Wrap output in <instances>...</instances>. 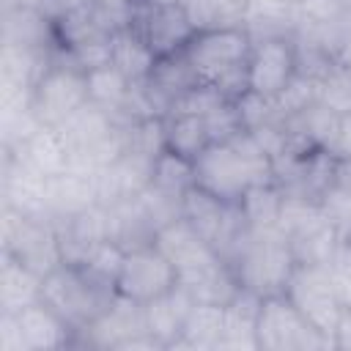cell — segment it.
I'll return each instance as SVG.
<instances>
[{"mask_svg":"<svg viewBox=\"0 0 351 351\" xmlns=\"http://www.w3.org/2000/svg\"><path fill=\"white\" fill-rule=\"evenodd\" d=\"M154 244L167 255L178 285L189 291L195 302L228 304L241 291L230 263L184 217L162 225L154 236Z\"/></svg>","mask_w":351,"mask_h":351,"instance_id":"1","label":"cell"},{"mask_svg":"<svg viewBox=\"0 0 351 351\" xmlns=\"http://www.w3.org/2000/svg\"><path fill=\"white\" fill-rule=\"evenodd\" d=\"M252 52V33L236 27H203L184 47V55L200 85L217 88L228 101L247 93V63Z\"/></svg>","mask_w":351,"mask_h":351,"instance_id":"2","label":"cell"},{"mask_svg":"<svg viewBox=\"0 0 351 351\" xmlns=\"http://www.w3.org/2000/svg\"><path fill=\"white\" fill-rule=\"evenodd\" d=\"M230 269L239 285L258 293L261 299L285 293V285L296 269V258L285 230L280 225H247V233L230 258Z\"/></svg>","mask_w":351,"mask_h":351,"instance_id":"3","label":"cell"},{"mask_svg":"<svg viewBox=\"0 0 351 351\" xmlns=\"http://www.w3.org/2000/svg\"><path fill=\"white\" fill-rule=\"evenodd\" d=\"M115 296V285L96 280L80 263L63 261L41 277V302L52 307L77 337L112 304Z\"/></svg>","mask_w":351,"mask_h":351,"instance_id":"4","label":"cell"},{"mask_svg":"<svg viewBox=\"0 0 351 351\" xmlns=\"http://www.w3.org/2000/svg\"><path fill=\"white\" fill-rule=\"evenodd\" d=\"M90 101L88 96V71H82L71 55L63 47L49 49L47 69L36 80L30 90V110L41 126L60 129L69 123L85 104Z\"/></svg>","mask_w":351,"mask_h":351,"instance_id":"5","label":"cell"},{"mask_svg":"<svg viewBox=\"0 0 351 351\" xmlns=\"http://www.w3.org/2000/svg\"><path fill=\"white\" fill-rule=\"evenodd\" d=\"M285 293L304 313V318L337 346L340 326L351 310L343 299L335 266L332 263H296L285 285Z\"/></svg>","mask_w":351,"mask_h":351,"instance_id":"6","label":"cell"},{"mask_svg":"<svg viewBox=\"0 0 351 351\" xmlns=\"http://www.w3.org/2000/svg\"><path fill=\"white\" fill-rule=\"evenodd\" d=\"M258 348L269 351H315L337 348L324 332H318L304 313L288 299V293L261 299L258 324H255Z\"/></svg>","mask_w":351,"mask_h":351,"instance_id":"7","label":"cell"},{"mask_svg":"<svg viewBox=\"0 0 351 351\" xmlns=\"http://www.w3.org/2000/svg\"><path fill=\"white\" fill-rule=\"evenodd\" d=\"M74 329L41 299L19 313H0V348L3 351H52L74 346Z\"/></svg>","mask_w":351,"mask_h":351,"instance_id":"8","label":"cell"},{"mask_svg":"<svg viewBox=\"0 0 351 351\" xmlns=\"http://www.w3.org/2000/svg\"><path fill=\"white\" fill-rule=\"evenodd\" d=\"M299 74V49L291 33L255 36L247 63V90L277 101Z\"/></svg>","mask_w":351,"mask_h":351,"instance_id":"9","label":"cell"},{"mask_svg":"<svg viewBox=\"0 0 351 351\" xmlns=\"http://www.w3.org/2000/svg\"><path fill=\"white\" fill-rule=\"evenodd\" d=\"M3 252L14 255L41 277L63 263L55 219L27 217L8 206L3 208Z\"/></svg>","mask_w":351,"mask_h":351,"instance_id":"10","label":"cell"},{"mask_svg":"<svg viewBox=\"0 0 351 351\" xmlns=\"http://www.w3.org/2000/svg\"><path fill=\"white\" fill-rule=\"evenodd\" d=\"M126 27H132L156 58L181 52L197 33L184 3H140V0H134L132 11L126 16Z\"/></svg>","mask_w":351,"mask_h":351,"instance_id":"11","label":"cell"},{"mask_svg":"<svg viewBox=\"0 0 351 351\" xmlns=\"http://www.w3.org/2000/svg\"><path fill=\"white\" fill-rule=\"evenodd\" d=\"M176 285H178L176 269L154 241L129 247L123 252L121 271L115 280L118 296H126L137 304H148V302L170 293Z\"/></svg>","mask_w":351,"mask_h":351,"instance_id":"12","label":"cell"},{"mask_svg":"<svg viewBox=\"0 0 351 351\" xmlns=\"http://www.w3.org/2000/svg\"><path fill=\"white\" fill-rule=\"evenodd\" d=\"M192 304H195L192 293L184 291L181 285H176L170 293H165V296L143 304L148 332H151V337L162 348H173L176 346V340L184 332V324H186V315H189Z\"/></svg>","mask_w":351,"mask_h":351,"instance_id":"13","label":"cell"},{"mask_svg":"<svg viewBox=\"0 0 351 351\" xmlns=\"http://www.w3.org/2000/svg\"><path fill=\"white\" fill-rule=\"evenodd\" d=\"M162 134H165V151L181 156L186 162H195L211 145V134H208L203 115L167 112L162 118Z\"/></svg>","mask_w":351,"mask_h":351,"instance_id":"14","label":"cell"},{"mask_svg":"<svg viewBox=\"0 0 351 351\" xmlns=\"http://www.w3.org/2000/svg\"><path fill=\"white\" fill-rule=\"evenodd\" d=\"M258 310H261V296L241 288L225 304V326H222L219 348H258V337H255Z\"/></svg>","mask_w":351,"mask_h":351,"instance_id":"15","label":"cell"},{"mask_svg":"<svg viewBox=\"0 0 351 351\" xmlns=\"http://www.w3.org/2000/svg\"><path fill=\"white\" fill-rule=\"evenodd\" d=\"M41 299V274L3 252L0 266V313H19L22 307Z\"/></svg>","mask_w":351,"mask_h":351,"instance_id":"16","label":"cell"},{"mask_svg":"<svg viewBox=\"0 0 351 351\" xmlns=\"http://www.w3.org/2000/svg\"><path fill=\"white\" fill-rule=\"evenodd\" d=\"M8 151H14L19 159H25L30 167H36L44 176H55L69 167L66 143H63L60 132L49 129V126H38L25 143H19L16 148H8Z\"/></svg>","mask_w":351,"mask_h":351,"instance_id":"17","label":"cell"},{"mask_svg":"<svg viewBox=\"0 0 351 351\" xmlns=\"http://www.w3.org/2000/svg\"><path fill=\"white\" fill-rule=\"evenodd\" d=\"M222 326H225V304L195 302L186 315L184 332L173 348H219Z\"/></svg>","mask_w":351,"mask_h":351,"instance_id":"18","label":"cell"},{"mask_svg":"<svg viewBox=\"0 0 351 351\" xmlns=\"http://www.w3.org/2000/svg\"><path fill=\"white\" fill-rule=\"evenodd\" d=\"M156 55L145 47V41L126 25L112 33V63L129 77V82H145L154 69Z\"/></svg>","mask_w":351,"mask_h":351,"instance_id":"19","label":"cell"},{"mask_svg":"<svg viewBox=\"0 0 351 351\" xmlns=\"http://www.w3.org/2000/svg\"><path fill=\"white\" fill-rule=\"evenodd\" d=\"M195 184V170H192V162L170 154V151H162L156 159H154V167H151V186L170 195V197H184V192Z\"/></svg>","mask_w":351,"mask_h":351,"instance_id":"20","label":"cell"},{"mask_svg":"<svg viewBox=\"0 0 351 351\" xmlns=\"http://www.w3.org/2000/svg\"><path fill=\"white\" fill-rule=\"evenodd\" d=\"M318 101L335 110L337 115L348 112L351 110V69L335 60L326 69V74L318 80Z\"/></svg>","mask_w":351,"mask_h":351,"instance_id":"21","label":"cell"},{"mask_svg":"<svg viewBox=\"0 0 351 351\" xmlns=\"http://www.w3.org/2000/svg\"><path fill=\"white\" fill-rule=\"evenodd\" d=\"M203 118H206L211 143H228L239 132H244V121H241V112H239V104L236 101H222L211 112H206Z\"/></svg>","mask_w":351,"mask_h":351,"instance_id":"22","label":"cell"},{"mask_svg":"<svg viewBox=\"0 0 351 351\" xmlns=\"http://www.w3.org/2000/svg\"><path fill=\"white\" fill-rule=\"evenodd\" d=\"M90 3H96V0H41L38 11H41L49 22H55V19H60V16L71 14V11L82 8V5H90Z\"/></svg>","mask_w":351,"mask_h":351,"instance_id":"23","label":"cell"},{"mask_svg":"<svg viewBox=\"0 0 351 351\" xmlns=\"http://www.w3.org/2000/svg\"><path fill=\"white\" fill-rule=\"evenodd\" d=\"M340 159H351V110L340 115L337 121V137H335V148H332Z\"/></svg>","mask_w":351,"mask_h":351,"instance_id":"24","label":"cell"},{"mask_svg":"<svg viewBox=\"0 0 351 351\" xmlns=\"http://www.w3.org/2000/svg\"><path fill=\"white\" fill-rule=\"evenodd\" d=\"M5 8H38L41 0H3Z\"/></svg>","mask_w":351,"mask_h":351,"instance_id":"25","label":"cell"}]
</instances>
